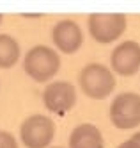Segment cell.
I'll return each instance as SVG.
<instances>
[{
	"label": "cell",
	"instance_id": "5",
	"mask_svg": "<svg viewBox=\"0 0 140 148\" xmlns=\"http://www.w3.org/2000/svg\"><path fill=\"white\" fill-rule=\"evenodd\" d=\"M55 136V123L48 116L34 114L21 123L20 139L27 148H46Z\"/></svg>",
	"mask_w": 140,
	"mask_h": 148
},
{
	"label": "cell",
	"instance_id": "13",
	"mask_svg": "<svg viewBox=\"0 0 140 148\" xmlns=\"http://www.w3.org/2000/svg\"><path fill=\"white\" fill-rule=\"evenodd\" d=\"M131 137H133V139H135V141H137L138 145H140V132H135V134H133Z\"/></svg>",
	"mask_w": 140,
	"mask_h": 148
},
{
	"label": "cell",
	"instance_id": "6",
	"mask_svg": "<svg viewBox=\"0 0 140 148\" xmlns=\"http://www.w3.org/2000/svg\"><path fill=\"white\" fill-rule=\"evenodd\" d=\"M43 102H45V107L50 112L57 116H64L76 103V89L71 82H66V80L51 82L50 86L45 88Z\"/></svg>",
	"mask_w": 140,
	"mask_h": 148
},
{
	"label": "cell",
	"instance_id": "2",
	"mask_svg": "<svg viewBox=\"0 0 140 148\" xmlns=\"http://www.w3.org/2000/svg\"><path fill=\"white\" fill-rule=\"evenodd\" d=\"M80 88L89 98L103 100L115 89V75L99 62H91L80 71Z\"/></svg>",
	"mask_w": 140,
	"mask_h": 148
},
{
	"label": "cell",
	"instance_id": "1",
	"mask_svg": "<svg viewBox=\"0 0 140 148\" xmlns=\"http://www.w3.org/2000/svg\"><path fill=\"white\" fill-rule=\"evenodd\" d=\"M23 68L27 75L36 82H46L60 70V57L53 48L46 45H36L25 54Z\"/></svg>",
	"mask_w": 140,
	"mask_h": 148
},
{
	"label": "cell",
	"instance_id": "8",
	"mask_svg": "<svg viewBox=\"0 0 140 148\" xmlns=\"http://www.w3.org/2000/svg\"><path fill=\"white\" fill-rule=\"evenodd\" d=\"M51 39L55 47L64 54H74L83 43L82 29L73 20H60L51 30Z\"/></svg>",
	"mask_w": 140,
	"mask_h": 148
},
{
	"label": "cell",
	"instance_id": "3",
	"mask_svg": "<svg viewBox=\"0 0 140 148\" xmlns=\"http://www.w3.org/2000/svg\"><path fill=\"white\" fill-rule=\"evenodd\" d=\"M89 32L101 45L114 43L126 30V16L121 13H94L89 16Z\"/></svg>",
	"mask_w": 140,
	"mask_h": 148
},
{
	"label": "cell",
	"instance_id": "11",
	"mask_svg": "<svg viewBox=\"0 0 140 148\" xmlns=\"http://www.w3.org/2000/svg\"><path fill=\"white\" fill-rule=\"evenodd\" d=\"M0 148H18L14 136L5 130H0Z\"/></svg>",
	"mask_w": 140,
	"mask_h": 148
},
{
	"label": "cell",
	"instance_id": "12",
	"mask_svg": "<svg viewBox=\"0 0 140 148\" xmlns=\"http://www.w3.org/2000/svg\"><path fill=\"white\" fill-rule=\"evenodd\" d=\"M117 148H140V145L133 139V137H130V139H128V141H124V143H121L119 146H117Z\"/></svg>",
	"mask_w": 140,
	"mask_h": 148
},
{
	"label": "cell",
	"instance_id": "9",
	"mask_svg": "<svg viewBox=\"0 0 140 148\" xmlns=\"http://www.w3.org/2000/svg\"><path fill=\"white\" fill-rule=\"evenodd\" d=\"M69 148H105L101 130L92 123H82L69 134Z\"/></svg>",
	"mask_w": 140,
	"mask_h": 148
},
{
	"label": "cell",
	"instance_id": "14",
	"mask_svg": "<svg viewBox=\"0 0 140 148\" xmlns=\"http://www.w3.org/2000/svg\"><path fill=\"white\" fill-rule=\"evenodd\" d=\"M0 23H2V14H0Z\"/></svg>",
	"mask_w": 140,
	"mask_h": 148
},
{
	"label": "cell",
	"instance_id": "4",
	"mask_svg": "<svg viewBox=\"0 0 140 148\" xmlns=\"http://www.w3.org/2000/svg\"><path fill=\"white\" fill-rule=\"evenodd\" d=\"M110 121L119 130H131L140 125V95L121 93L110 105Z\"/></svg>",
	"mask_w": 140,
	"mask_h": 148
},
{
	"label": "cell",
	"instance_id": "7",
	"mask_svg": "<svg viewBox=\"0 0 140 148\" xmlns=\"http://www.w3.org/2000/svg\"><path fill=\"white\" fill-rule=\"evenodd\" d=\"M110 64L117 75L133 77L140 70V45L137 41H124L117 45L110 56Z\"/></svg>",
	"mask_w": 140,
	"mask_h": 148
},
{
	"label": "cell",
	"instance_id": "10",
	"mask_svg": "<svg viewBox=\"0 0 140 148\" xmlns=\"http://www.w3.org/2000/svg\"><path fill=\"white\" fill-rule=\"evenodd\" d=\"M20 59V45L9 34H0V68H13Z\"/></svg>",
	"mask_w": 140,
	"mask_h": 148
},
{
	"label": "cell",
	"instance_id": "15",
	"mask_svg": "<svg viewBox=\"0 0 140 148\" xmlns=\"http://www.w3.org/2000/svg\"><path fill=\"white\" fill-rule=\"evenodd\" d=\"M53 148H62V146H53Z\"/></svg>",
	"mask_w": 140,
	"mask_h": 148
}]
</instances>
